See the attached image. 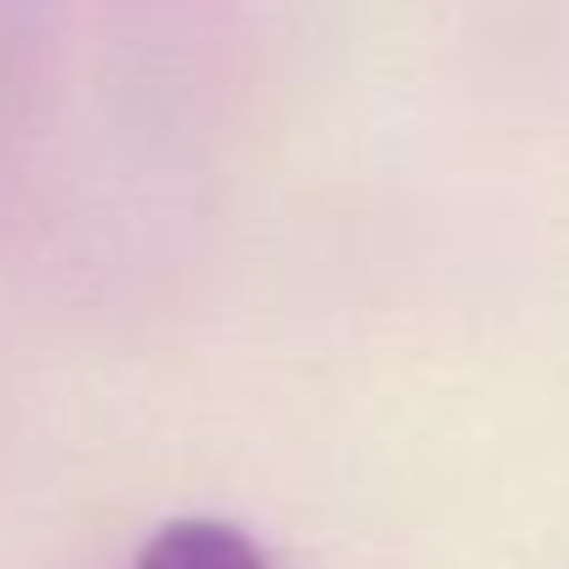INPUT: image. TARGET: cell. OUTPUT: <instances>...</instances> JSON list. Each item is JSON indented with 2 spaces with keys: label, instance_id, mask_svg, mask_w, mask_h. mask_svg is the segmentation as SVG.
I'll return each mask as SVG.
<instances>
[{
  "label": "cell",
  "instance_id": "obj_1",
  "mask_svg": "<svg viewBox=\"0 0 569 569\" xmlns=\"http://www.w3.org/2000/svg\"><path fill=\"white\" fill-rule=\"evenodd\" d=\"M134 569H268L262 547L229 519H168Z\"/></svg>",
  "mask_w": 569,
  "mask_h": 569
}]
</instances>
